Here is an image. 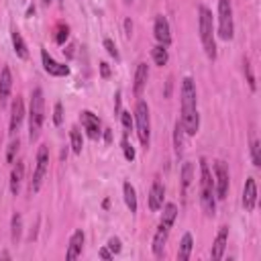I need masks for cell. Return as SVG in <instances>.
<instances>
[{
  "label": "cell",
  "mask_w": 261,
  "mask_h": 261,
  "mask_svg": "<svg viewBox=\"0 0 261 261\" xmlns=\"http://www.w3.org/2000/svg\"><path fill=\"white\" fill-rule=\"evenodd\" d=\"M167 237H169V228H165V226L159 224V226H157V232H155V237H153V245H151L155 257H163V249H165Z\"/></svg>",
  "instance_id": "d6986e66"
},
{
  "label": "cell",
  "mask_w": 261,
  "mask_h": 261,
  "mask_svg": "<svg viewBox=\"0 0 261 261\" xmlns=\"http://www.w3.org/2000/svg\"><path fill=\"white\" fill-rule=\"evenodd\" d=\"M153 33H155V39L159 45H169L171 43V29H169V20L163 16V14H157L155 16V24H153Z\"/></svg>",
  "instance_id": "8fae6325"
},
{
  "label": "cell",
  "mask_w": 261,
  "mask_h": 261,
  "mask_svg": "<svg viewBox=\"0 0 261 261\" xmlns=\"http://www.w3.org/2000/svg\"><path fill=\"white\" fill-rule=\"evenodd\" d=\"M53 122L57 126L63 122V106H61V102H55V106H53Z\"/></svg>",
  "instance_id": "e575fe53"
},
{
  "label": "cell",
  "mask_w": 261,
  "mask_h": 261,
  "mask_svg": "<svg viewBox=\"0 0 261 261\" xmlns=\"http://www.w3.org/2000/svg\"><path fill=\"white\" fill-rule=\"evenodd\" d=\"M18 145H20L18 139H14V141L8 145V153H6V161H8V163L14 161V155H16V151H18Z\"/></svg>",
  "instance_id": "d590c367"
},
{
  "label": "cell",
  "mask_w": 261,
  "mask_h": 261,
  "mask_svg": "<svg viewBox=\"0 0 261 261\" xmlns=\"http://www.w3.org/2000/svg\"><path fill=\"white\" fill-rule=\"evenodd\" d=\"M104 137H106V143H110V139H112V135H110V130H106V133H104Z\"/></svg>",
  "instance_id": "7bdbcfd3"
},
{
  "label": "cell",
  "mask_w": 261,
  "mask_h": 261,
  "mask_svg": "<svg viewBox=\"0 0 261 261\" xmlns=\"http://www.w3.org/2000/svg\"><path fill=\"white\" fill-rule=\"evenodd\" d=\"M163 208V214H161V226H165V228H171L173 226V222H175V216H177V206L173 204V202H167L165 206H161Z\"/></svg>",
  "instance_id": "7402d4cb"
},
{
  "label": "cell",
  "mask_w": 261,
  "mask_h": 261,
  "mask_svg": "<svg viewBox=\"0 0 261 261\" xmlns=\"http://www.w3.org/2000/svg\"><path fill=\"white\" fill-rule=\"evenodd\" d=\"M22 177H24V163L22 161H16L12 165V171H10V192L16 196L18 190H20V184H22Z\"/></svg>",
  "instance_id": "ffe728a7"
},
{
  "label": "cell",
  "mask_w": 261,
  "mask_h": 261,
  "mask_svg": "<svg viewBox=\"0 0 261 261\" xmlns=\"http://www.w3.org/2000/svg\"><path fill=\"white\" fill-rule=\"evenodd\" d=\"M232 35H234L232 4L230 0H218V37L224 41H230Z\"/></svg>",
  "instance_id": "8992f818"
},
{
  "label": "cell",
  "mask_w": 261,
  "mask_h": 261,
  "mask_svg": "<svg viewBox=\"0 0 261 261\" xmlns=\"http://www.w3.org/2000/svg\"><path fill=\"white\" fill-rule=\"evenodd\" d=\"M163 198H165V188L161 181H153L151 192H149V208L153 212H157L163 206Z\"/></svg>",
  "instance_id": "e0dca14e"
},
{
  "label": "cell",
  "mask_w": 261,
  "mask_h": 261,
  "mask_svg": "<svg viewBox=\"0 0 261 261\" xmlns=\"http://www.w3.org/2000/svg\"><path fill=\"white\" fill-rule=\"evenodd\" d=\"M80 120H82V126H84L86 135H88L90 139H100V135H102V126H100V118H98L94 112H90V110H82Z\"/></svg>",
  "instance_id": "9c48e42d"
},
{
  "label": "cell",
  "mask_w": 261,
  "mask_h": 261,
  "mask_svg": "<svg viewBox=\"0 0 261 261\" xmlns=\"http://www.w3.org/2000/svg\"><path fill=\"white\" fill-rule=\"evenodd\" d=\"M10 90H12L10 67H2V71H0V106H6V102L10 98Z\"/></svg>",
  "instance_id": "2e32d148"
},
{
  "label": "cell",
  "mask_w": 261,
  "mask_h": 261,
  "mask_svg": "<svg viewBox=\"0 0 261 261\" xmlns=\"http://www.w3.org/2000/svg\"><path fill=\"white\" fill-rule=\"evenodd\" d=\"M251 159H253L255 167H261V145H259L257 139L251 141Z\"/></svg>",
  "instance_id": "4dcf8cb0"
},
{
  "label": "cell",
  "mask_w": 261,
  "mask_h": 261,
  "mask_svg": "<svg viewBox=\"0 0 261 261\" xmlns=\"http://www.w3.org/2000/svg\"><path fill=\"white\" fill-rule=\"evenodd\" d=\"M124 2H126V4H130V2H135V0H124Z\"/></svg>",
  "instance_id": "ee69618b"
},
{
  "label": "cell",
  "mask_w": 261,
  "mask_h": 261,
  "mask_svg": "<svg viewBox=\"0 0 261 261\" xmlns=\"http://www.w3.org/2000/svg\"><path fill=\"white\" fill-rule=\"evenodd\" d=\"M214 194L218 200H224L228 194V167L224 161L214 163Z\"/></svg>",
  "instance_id": "ba28073f"
},
{
  "label": "cell",
  "mask_w": 261,
  "mask_h": 261,
  "mask_svg": "<svg viewBox=\"0 0 261 261\" xmlns=\"http://www.w3.org/2000/svg\"><path fill=\"white\" fill-rule=\"evenodd\" d=\"M179 122L186 135L194 137L200 128V114H198V98H196V84L192 77L181 80V116Z\"/></svg>",
  "instance_id": "6da1fadb"
},
{
  "label": "cell",
  "mask_w": 261,
  "mask_h": 261,
  "mask_svg": "<svg viewBox=\"0 0 261 261\" xmlns=\"http://www.w3.org/2000/svg\"><path fill=\"white\" fill-rule=\"evenodd\" d=\"M100 75H102V77H110V65H108L106 61L100 63Z\"/></svg>",
  "instance_id": "f35d334b"
},
{
  "label": "cell",
  "mask_w": 261,
  "mask_h": 261,
  "mask_svg": "<svg viewBox=\"0 0 261 261\" xmlns=\"http://www.w3.org/2000/svg\"><path fill=\"white\" fill-rule=\"evenodd\" d=\"M135 124H137V135L141 145L147 149L149 139H151V118H149V106L145 100H139L135 106Z\"/></svg>",
  "instance_id": "5b68a950"
},
{
  "label": "cell",
  "mask_w": 261,
  "mask_h": 261,
  "mask_svg": "<svg viewBox=\"0 0 261 261\" xmlns=\"http://www.w3.org/2000/svg\"><path fill=\"white\" fill-rule=\"evenodd\" d=\"M120 147H122V153H124V159H126V161H133V159H135V149H133V145L128 143V137H126V135H122V141H120Z\"/></svg>",
  "instance_id": "d6a6232c"
},
{
  "label": "cell",
  "mask_w": 261,
  "mask_h": 261,
  "mask_svg": "<svg viewBox=\"0 0 261 261\" xmlns=\"http://www.w3.org/2000/svg\"><path fill=\"white\" fill-rule=\"evenodd\" d=\"M10 39H12V47H14L16 55H18L20 59H27V57H29V49H27V43H24L22 35H20L16 29H12V35H10Z\"/></svg>",
  "instance_id": "603a6c76"
},
{
  "label": "cell",
  "mask_w": 261,
  "mask_h": 261,
  "mask_svg": "<svg viewBox=\"0 0 261 261\" xmlns=\"http://www.w3.org/2000/svg\"><path fill=\"white\" fill-rule=\"evenodd\" d=\"M120 122H122V128H124V135H128L130 133V128H133V118H130V112L128 110H120Z\"/></svg>",
  "instance_id": "836d02e7"
},
{
  "label": "cell",
  "mask_w": 261,
  "mask_h": 261,
  "mask_svg": "<svg viewBox=\"0 0 261 261\" xmlns=\"http://www.w3.org/2000/svg\"><path fill=\"white\" fill-rule=\"evenodd\" d=\"M151 57H153L155 65H165L167 59H169V55H167V47H165V45H155V47L151 49Z\"/></svg>",
  "instance_id": "83f0119b"
},
{
  "label": "cell",
  "mask_w": 261,
  "mask_h": 261,
  "mask_svg": "<svg viewBox=\"0 0 261 261\" xmlns=\"http://www.w3.org/2000/svg\"><path fill=\"white\" fill-rule=\"evenodd\" d=\"M124 35H126V37H130V35H133V22H130V18H126V20H124Z\"/></svg>",
  "instance_id": "b9f144b4"
},
{
  "label": "cell",
  "mask_w": 261,
  "mask_h": 261,
  "mask_svg": "<svg viewBox=\"0 0 261 261\" xmlns=\"http://www.w3.org/2000/svg\"><path fill=\"white\" fill-rule=\"evenodd\" d=\"M198 31H200V41L206 51L208 59H216V41H214V22H212V12L208 6L200 4L198 6Z\"/></svg>",
  "instance_id": "7a4b0ae2"
},
{
  "label": "cell",
  "mask_w": 261,
  "mask_h": 261,
  "mask_svg": "<svg viewBox=\"0 0 261 261\" xmlns=\"http://www.w3.org/2000/svg\"><path fill=\"white\" fill-rule=\"evenodd\" d=\"M147 77H149V65L147 63H139L137 65V71H135V82H133V90H135V96H141L145 86H147Z\"/></svg>",
  "instance_id": "ac0fdd59"
},
{
  "label": "cell",
  "mask_w": 261,
  "mask_h": 261,
  "mask_svg": "<svg viewBox=\"0 0 261 261\" xmlns=\"http://www.w3.org/2000/svg\"><path fill=\"white\" fill-rule=\"evenodd\" d=\"M43 120H45V98H43V90L35 88L31 92V104H29V141L31 143L39 139Z\"/></svg>",
  "instance_id": "3957f363"
},
{
  "label": "cell",
  "mask_w": 261,
  "mask_h": 261,
  "mask_svg": "<svg viewBox=\"0 0 261 261\" xmlns=\"http://www.w3.org/2000/svg\"><path fill=\"white\" fill-rule=\"evenodd\" d=\"M69 141H71V151H73L75 155H80V153H82V147H84V139H82V133H80L77 126H71V130H69Z\"/></svg>",
  "instance_id": "f1b7e54d"
},
{
  "label": "cell",
  "mask_w": 261,
  "mask_h": 261,
  "mask_svg": "<svg viewBox=\"0 0 261 261\" xmlns=\"http://www.w3.org/2000/svg\"><path fill=\"white\" fill-rule=\"evenodd\" d=\"M192 179H194V165L190 161H186L181 165V171H179V184H181V196L188 194L190 186H192Z\"/></svg>",
  "instance_id": "44dd1931"
},
{
  "label": "cell",
  "mask_w": 261,
  "mask_h": 261,
  "mask_svg": "<svg viewBox=\"0 0 261 261\" xmlns=\"http://www.w3.org/2000/svg\"><path fill=\"white\" fill-rule=\"evenodd\" d=\"M47 169H49V147H47V145H41L39 151H37V165H35L33 179H31V186H29V192H31V194H37V192H39Z\"/></svg>",
  "instance_id": "52a82bcc"
},
{
  "label": "cell",
  "mask_w": 261,
  "mask_h": 261,
  "mask_svg": "<svg viewBox=\"0 0 261 261\" xmlns=\"http://www.w3.org/2000/svg\"><path fill=\"white\" fill-rule=\"evenodd\" d=\"M192 247H194V239L190 232H186L181 237V243H179V251H177V259L179 261H188L190 259V253H192Z\"/></svg>",
  "instance_id": "484cf974"
},
{
  "label": "cell",
  "mask_w": 261,
  "mask_h": 261,
  "mask_svg": "<svg viewBox=\"0 0 261 261\" xmlns=\"http://www.w3.org/2000/svg\"><path fill=\"white\" fill-rule=\"evenodd\" d=\"M41 61H43V67L49 75H55V77H65L69 75V67L65 63H57L49 53L47 49H41Z\"/></svg>",
  "instance_id": "30bf717a"
},
{
  "label": "cell",
  "mask_w": 261,
  "mask_h": 261,
  "mask_svg": "<svg viewBox=\"0 0 261 261\" xmlns=\"http://www.w3.org/2000/svg\"><path fill=\"white\" fill-rule=\"evenodd\" d=\"M84 230H75L73 234H71V239H69V245H67V253H65V257L69 259V261H73V259H77L80 255H82V249H84Z\"/></svg>",
  "instance_id": "9a60e30c"
},
{
  "label": "cell",
  "mask_w": 261,
  "mask_h": 261,
  "mask_svg": "<svg viewBox=\"0 0 261 261\" xmlns=\"http://www.w3.org/2000/svg\"><path fill=\"white\" fill-rule=\"evenodd\" d=\"M20 234H22V216H20V212H14L12 220H10V239H12V243H18Z\"/></svg>",
  "instance_id": "4316f807"
},
{
  "label": "cell",
  "mask_w": 261,
  "mask_h": 261,
  "mask_svg": "<svg viewBox=\"0 0 261 261\" xmlns=\"http://www.w3.org/2000/svg\"><path fill=\"white\" fill-rule=\"evenodd\" d=\"M67 37H69V27L67 24H57V29H55V43L57 45H63L65 41H67Z\"/></svg>",
  "instance_id": "f546056e"
},
{
  "label": "cell",
  "mask_w": 261,
  "mask_h": 261,
  "mask_svg": "<svg viewBox=\"0 0 261 261\" xmlns=\"http://www.w3.org/2000/svg\"><path fill=\"white\" fill-rule=\"evenodd\" d=\"M104 49L108 51V55H110V57L118 59V51H116V45H114V41H112V39H104Z\"/></svg>",
  "instance_id": "74e56055"
},
{
  "label": "cell",
  "mask_w": 261,
  "mask_h": 261,
  "mask_svg": "<svg viewBox=\"0 0 261 261\" xmlns=\"http://www.w3.org/2000/svg\"><path fill=\"white\" fill-rule=\"evenodd\" d=\"M22 118H24V102H22V98L16 96L14 102H12V108H10V124H8V133L10 135L18 133Z\"/></svg>",
  "instance_id": "7c38bea8"
},
{
  "label": "cell",
  "mask_w": 261,
  "mask_h": 261,
  "mask_svg": "<svg viewBox=\"0 0 261 261\" xmlns=\"http://www.w3.org/2000/svg\"><path fill=\"white\" fill-rule=\"evenodd\" d=\"M108 249L112 251V255H116V253H120V251H122V245H120V239H118V237H110V239H108Z\"/></svg>",
  "instance_id": "8d00e7d4"
},
{
  "label": "cell",
  "mask_w": 261,
  "mask_h": 261,
  "mask_svg": "<svg viewBox=\"0 0 261 261\" xmlns=\"http://www.w3.org/2000/svg\"><path fill=\"white\" fill-rule=\"evenodd\" d=\"M98 255H100L102 259H112V257H114V255H112V251H110V249H106V247H102V249L98 251Z\"/></svg>",
  "instance_id": "60d3db41"
},
{
  "label": "cell",
  "mask_w": 261,
  "mask_h": 261,
  "mask_svg": "<svg viewBox=\"0 0 261 261\" xmlns=\"http://www.w3.org/2000/svg\"><path fill=\"white\" fill-rule=\"evenodd\" d=\"M226 241H228V226H220V230H218V234H216V239L212 243V249H210V257L214 261L222 259L224 249H226Z\"/></svg>",
  "instance_id": "5bb4252c"
},
{
  "label": "cell",
  "mask_w": 261,
  "mask_h": 261,
  "mask_svg": "<svg viewBox=\"0 0 261 261\" xmlns=\"http://www.w3.org/2000/svg\"><path fill=\"white\" fill-rule=\"evenodd\" d=\"M184 137H186V130H184V126H181V122H179V118L175 120V128H173V147H175V155L177 157H181V153H184Z\"/></svg>",
  "instance_id": "cb8c5ba5"
},
{
  "label": "cell",
  "mask_w": 261,
  "mask_h": 261,
  "mask_svg": "<svg viewBox=\"0 0 261 261\" xmlns=\"http://www.w3.org/2000/svg\"><path fill=\"white\" fill-rule=\"evenodd\" d=\"M122 194H124V204L130 212H137V192L133 188L130 181H124L122 184Z\"/></svg>",
  "instance_id": "d4e9b609"
},
{
  "label": "cell",
  "mask_w": 261,
  "mask_h": 261,
  "mask_svg": "<svg viewBox=\"0 0 261 261\" xmlns=\"http://www.w3.org/2000/svg\"><path fill=\"white\" fill-rule=\"evenodd\" d=\"M200 204L206 216H212L216 212V194H214V179L210 173V167L206 159H200Z\"/></svg>",
  "instance_id": "277c9868"
},
{
  "label": "cell",
  "mask_w": 261,
  "mask_h": 261,
  "mask_svg": "<svg viewBox=\"0 0 261 261\" xmlns=\"http://www.w3.org/2000/svg\"><path fill=\"white\" fill-rule=\"evenodd\" d=\"M243 71H245V77H247L249 88L255 92V90H257V84H255V75H253V71H251V63H249V59L243 61Z\"/></svg>",
  "instance_id": "1f68e13d"
},
{
  "label": "cell",
  "mask_w": 261,
  "mask_h": 261,
  "mask_svg": "<svg viewBox=\"0 0 261 261\" xmlns=\"http://www.w3.org/2000/svg\"><path fill=\"white\" fill-rule=\"evenodd\" d=\"M255 204H257V184H255V177H247L245 188H243V208L251 212Z\"/></svg>",
  "instance_id": "4fadbf2b"
},
{
  "label": "cell",
  "mask_w": 261,
  "mask_h": 261,
  "mask_svg": "<svg viewBox=\"0 0 261 261\" xmlns=\"http://www.w3.org/2000/svg\"><path fill=\"white\" fill-rule=\"evenodd\" d=\"M114 114H120V90L114 94Z\"/></svg>",
  "instance_id": "ab89813d"
}]
</instances>
